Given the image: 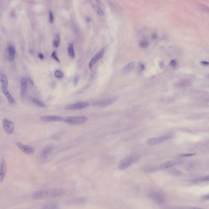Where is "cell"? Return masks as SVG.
Returning a JSON list of instances; mask_svg holds the SVG:
<instances>
[{
  "label": "cell",
  "instance_id": "2e32d148",
  "mask_svg": "<svg viewBox=\"0 0 209 209\" xmlns=\"http://www.w3.org/2000/svg\"><path fill=\"white\" fill-rule=\"evenodd\" d=\"M0 82L2 85V89H7L8 86V80L6 75L3 73L0 72Z\"/></svg>",
  "mask_w": 209,
  "mask_h": 209
},
{
  "label": "cell",
  "instance_id": "d6986e66",
  "mask_svg": "<svg viewBox=\"0 0 209 209\" xmlns=\"http://www.w3.org/2000/svg\"><path fill=\"white\" fill-rule=\"evenodd\" d=\"M8 52L9 57L10 60L11 61H13L14 60L16 52L15 47L12 46H9L8 47Z\"/></svg>",
  "mask_w": 209,
  "mask_h": 209
},
{
  "label": "cell",
  "instance_id": "e0dca14e",
  "mask_svg": "<svg viewBox=\"0 0 209 209\" xmlns=\"http://www.w3.org/2000/svg\"><path fill=\"white\" fill-rule=\"evenodd\" d=\"M134 62H131L128 63L123 68L122 70V73L124 74V75L129 73L134 69Z\"/></svg>",
  "mask_w": 209,
  "mask_h": 209
},
{
  "label": "cell",
  "instance_id": "4fadbf2b",
  "mask_svg": "<svg viewBox=\"0 0 209 209\" xmlns=\"http://www.w3.org/2000/svg\"><path fill=\"white\" fill-rule=\"evenodd\" d=\"M41 121L45 122H50L63 121V117L57 116H45L41 117Z\"/></svg>",
  "mask_w": 209,
  "mask_h": 209
},
{
  "label": "cell",
  "instance_id": "6da1fadb",
  "mask_svg": "<svg viewBox=\"0 0 209 209\" xmlns=\"http://www.w3.org/2000/svg\"><path fill=\"white\" fill-rule=\"evenodd\" d=\"M66 192V189L61 188L43 189L34 192L32 194V197L35 200L49 199L61 196Z\"/></svg>",
  "mask_w": 209,
  "mask_h": 209
},
{
  "label": "cell",
  "instance_id": "83f0119b",
  "mask_svg": "<svg viewBox=\"0 0 209 209\" xmlns=\"http://www.w3.org/2000/svg\"><path fill=\"white\" fill-rule=\"evenodd\" d=\"M51 58L55 59L56 61L60 62V60H59V58L58 57L56 51H55L52 52L51 55Z\"/></svg>",
  "mask_w": 209,
  "mask_h": 209
},
{
  "label": "cell",
  "instance_id": "7c38bea8",
  "mask_svg": "<svg viewBox=\"0 0 209 209\" xmlns=\"http://www.w3.org/2000/svg\"><path fill=\"white\" fill-rule=\"evenodd\" d=\"M104 52H105V51H104V49L100 50L92 58L89 63V67L90 69H92V67L97 63L98 61L104 56Z\"/></svg>",
  "mask_w": 209,
  "mask_h": 209
},
{
  "label": "cell",
  "instance_id": "52a82bcc",
  "mask_svg": "<svg viewBox=\"0 0 209 209\" xmlns=\"http://www.w3.org/2000/svg\"><path fill=\"white\" fill-rule=\"evenodd\" d=\"M4 130L7 134L10 135L14 133L15 125L13 122L7 119H4L2 122Z\"/></svg>",
  "mask_w": 209,
  "mask_h": 209
},
{
  "label": "cell",
  "instance_id": "f546056e",
  "mask_svg": "<svg viewBox=\"0 0 209 209\" xmlns=\"http://www.w3.org/2000/svg\"><path fill=\"white\" fill-rule=\"evenodd\" d=\"M49 21L50 23H52L53 22H54V17L53 13V12L51 10H50L49 12Z\"/></svg>",
  "mask_w": 209,
  "mask_h": 209
},
{
  "label": "cell",
  "instance_id": "d6a6232c",
  "mask_svg": "<svg viewBox=\"0 0 209 209\" xmlns=\"http://www.w3.org/2000/svg\"><path fill=\"white\" fill-rule=\"evenodd\" d=\"M79 76H76V77H75L74 80V85H77L78 83H79Z\"/></svg>",
  "mask_w": 209,
  "mask_h": 209
},
{
  "label": "cell",
  "instance_id": "74e56055",
  "mask_svg": "<svg viewBox=\"0 0 209 209\" xmlns=\"http://www.w3.org/2000/svg\"><path fill=\"white\" fill-rule=\"evenodd\" d=\"M202 63L204 66H208L209 64L208 62L207 61H202Z\"/></svg>",
  "mask_w": 209,
  "mask_h": 209
},
{
  "label": "cell",
  "instance_id": "484cf974",
  "mask_svg": "<svg viewBox=\"0 0 209 209\" xmlns=\"http://www.w3.org/2000/svg\"><path fill=\"white\" fill-rule=\"evenodd\" d=\"M55 76L56 77L61 79L64 77V74L60 70H57L55 72Z\"/></svg>",
  "mask_w": 209,
  "mask_h": 209
},
{
  "label": "cell",
  "instance_id": "277c9868",
  "mask_svg": "<svg viewBox=\"0 0 209 209\" xmlns=\"http://www.w3.org/2000/svg\"><path fill=\"white\" fill-rule=\"evenodd\" d=\"M88 118L85 116H69L63 118V122L72 125H80L86 122Z\"/></svg>",
  "mask_w": 209,
  "mask_h": 209
},
{
  "label": "cell",
  "instance_id": "7402d4cb",
  "mask_svg": "<svg viewBox=\"0 0 209 209\" xmlns=\"http://www.w3.org/2000/svg\"><path fill=\"white\" fill-rule=\"evenodd\" d=\"M32 102L34 103V104H36L38 106L41 107V108H46L47 107L44 103L39 100V99L33 98L32 99Z\"/></svg>",
  "mask_w": 209,
  "mask_h": 209
},
{
  "label": "cell",
  "instance_id": "44dd1931",
  "mask_svg": "<svg viewBox=\"0 0 209 209\" xmlns=\"http://www.w3.org/2000/svg\"><path fill=\"white\" fill-rule=\"evenodd\" d=\"M67 51L69 56L70 57L73 58L75 56V51L74 50V45L72 43H70L67 48Z\"/></svg>",
  "mask_w": 209,
  "mask_h": 209
},
{
  "label": "cell",
  "instance_id": "3957f363",
  "mask_svg": "<svg viewBox=\"0 0 209 209\" xmlns=\"http://www.w3.org/2000/svg\"><path fill=\"white\" fill-rule=\"evenodd\" d=\"M173 137H174L173 134H167L161 136V137L149 139L146 141V144L149 146H154L170 140L173 138Z\"/></svg>",
  "mask_w": 209,
  "mask_h": 209
},
{
  "label": "cell",
  "instance_id": "9c48e42d",
  "mask_svg": "<svg viewBox=\"0 0 209 209\" xmlns=\"http://www.w3.org/2000/svg\"><path fill=\"white\" fill-rule=\"evenodd\" d=\"M90 105V103L86 102H79L73 104H67L65 106V109L68 110H79L86 108Z\"/></svg>",
  "mask_w": 209,
  "mask_h": 209
},
{
  "label": "cell",
  "instance_id": "ffe728a7",
  "mask_svg": "<svg viewBox=\"0 0 209 209\" xmlns=\"http://www.w3.org/2000/svg\"><path fill=\"white\" fill-rule=\"evenodd\" d=\"M42 209H59V207L57 204L50 203L45 205Z\"/></svg>",
  "mask_w": 209,
  "mask_h": 209
},
{
  "label": "cell",
  "instance_id": "8d00e7d4",
  "mask_svg": "<svg viewBox=\"0 0 209 209\" xmlns=\"http://www.w3.org/2000/svg\"><path fill=\"white\" fill-rule=\"evenodd\" d=\"M85 19L86 22H90V21H91V18L90 17H86Z\"/></svg>",
  "mask_w": 209,
  "mask_h": 209
},
{
  "label": "cell",
  "instance_id": "7a4b0ae2",
  "mask_svg": "<svg viewBox=\"0 0 209 209\" xmlns=\"http://www.w3.org/2000/svg\"><path fill=\"white\" fill-rule=\"evenodd\" d=\"M139 159V157L138 156L134 155L129 156L122 159L119 162L118 165V168L119 170H124L128 168L134 164Z\"/></svg>",
  "mask_w": 209,
  "mask_h": 209
},
{
  "label": "cell",
  "instance_id": "836d02e7",
  "mask_svg": "<svg viewBox=\"0 0 209 209\" xmlns=\"http://www.w3.org/2000/svg\"><path fill=\"white\" fill-rule=\"evenodd\" d=\"M170 65L172 67H175L177 66V62L175 60H172L170 62Z\"/></svg>",
  "mask_w": 209,
  "mask_h": 209
},
{
  "label": "cell",
  "instance_id": "f1b7e54d",
  "mask_svg": "<svg viewBox=\"0 0 209 209\" xmlns=\"http://www.w3.org/2000/svg\"><path fill=\"white\" fill-rule=\"evenodd\" d=\"M149 46L148 42L146 41H143L140 43V46L142 48H145Z\"/></svg>",
  "mask_w": 209,
  "mask_h": 209
},
{
  "label": "cell",
  "instance_id": "603a6c76",
  "mask_svg": "<svg viewBox=\"0 0 209 209\" xmlns=\"http://www.w3.org/2000/svg\"><path fill=\"white\" fill-rule=\"evenodd\" d=\"M209 180V176L207 175L206 176L200 177V178H196L193 180L192 182H195V183H199V182H208Z\"/></svg>",
  "mask_w": 209,
  "mask_h": 209
},
{
  "label": "cell",
  "instance_id": "cb8c5ba5",
  "mask_svg": "<svg viewBox=\"0 0 209 209\" xmlns=\"http://www.w3.org/2000/svg\"><path fill=\"white\" fill-rule=\"evenodd\" d=\"M61 42L60 35L59 34H57L55 35V39L53 41V46L54 47L57 48L59 47Z\"/></svg>",
  "mask_w": 209,
  "mask_h": 209
},
{
  "label": "cell",
  "instance_id": "f35d334b",
  "mask_svg": "<svg viewBox=\"0 0 209 209\" xmlns=\"http://www.w3.org/2000/svg\"><path fill=\"white\" fill-rule=\"evenodd\" d=\"M203 199L204 200H208L209 199V195L205 196L203 197Z\"/></svg>",
  "mask_w": 209,
  "mask_h": 209
},
{
  "label": "cell",
  "instance_id": "4316f807",
  "mask_svg": "<svg viewBox=\"0 0 209 209\" xmlns=\"http://www.w3.org/2000/svg\"><path fill=\"white\" fill-rule=\"evenodd\" d=\"M169 172L171 174L177 176L181 175L182 174V173L179 171L174 169H171V170H169Z\"/></svg>",
  "mask_w": 209,
  "mask_h": 209
},
{
  "label": "cell",
  "instance_id": "9a60e30c",
  "mask_svg": "<svg viewBox=\"0 0 209 209\" xmlns=\"http://www.w3.org/2000/svg\"><path fill=\"white\" fill-rule=\"evenodd\" d=\"M53 149L54 147L52 145H48L46 147L41 153V157L43 158H47L52 153Z\"/></svg>",
  "mask_w": 209,
  "mask_h": 209
},
{
  "label": "cell",
  "instance_id": "ba28073f",
  "mask_svg": "<svg viewBox=\"0 0 209 209\" xmlns=\"http://www.w3.org/2000/svg\"><path fill=\"white\" fill-rule=\"evenodd\" d=\"M16 145L18 148L25 154L32 155L35 153V149L34 146L25 145L19 142H17Z\"/></svg>",
  "mask_w": 209,
  "mask_h": 209
},
{
  "label": "cell",
  "instance_id": "8992f818",
  "mask_svg": "<svg viewBox=\"0 0 209 209\" xmlns=\"http://www.w3.org/2000/svg\"><path fill=\"white\" fill-rule=\"evenodd\" d=\"M119 98V96H111L96 101L95 103V105L99 107L108 106L116 102Z\"/></svg>",
  "mask_w": 209,
  "mask_h": 209
},
{
  "label": "cell",
  "instance_id": "5bb4252c",
  "mask_svg": "<svg viewBox=\"0 0 209 209\" xmlns=\"http://www.w3.org/2000/svg\"><path fill=\"white\" fill-rule=\"evenodd\" d=\"M20 81L21 95L22 96H24L27 91L28 82L27 78L26 77L21 78Z\"/></svg>",
  "mask_w": 209,
  "mask_h": 209
},
{
  "label": "cell",
  "instance_id": "1f68e13d",
  "mask_svg": "<svg viewBox=\"0 0 209 209\" xmlns=\"http://www.w3.org/2000/svg\"><path fill=\"white\" fill-rule=\"evenodd\" d=\"M97 14L99 16L102 17L104 15V12L101 8H99L97 10Z\"/></svg>",
  "mask_w": 209,
  "mask_h": 209
},
{
  "label": "cell",
  "instance_id": "8fae6325",
  "mask_svg": "<svg viewBox=\"0 0 209 209\" xmlns=\"http://www.w3.org/2000/svg\"><path fill=\"white\" fill-rule=\"evenodd\" d=\"M176 164V163L174 161H169V162L165 163L162 164L159 166L157 167H154L149 169V171H154L158 170H165V169L170 168L174 166Z\"/></svg>",
  "mask_w": 209,
  "mask_h": 209
},
{
  "label": "cell",
  "instance_id": "30bf717a",
  "mask_svg": "<svg viewBox=\"0 0 209 209\" xmlns=\"http://www.w3.org/2000/svg\"><path fill=\"white\" fill-rule=\"evenodd\" d=\"M7 163L4 158H1L0 159V182L4 179L7 172Z\"/></svg>",
  "mask_w": 209,
  "mask_h": 209
},
{
  "label": "cell",
  "instance_id": "ac0fdd59",
  "mask_svg": "<svg viewBox=\"0 0 209 209\" xmlns=\"http://www.w3.org/2000/svg\"><path fill=\"white\" fill-rule=\"evenodd\" d=\"M2 91L4 95L7 99L9 103L11 104H14L15 103V100L9 92L7 89H2Z\"/></svg>",
  "mask_w": 209,
  "mask_h": 209
},
{
  "label": "cell",
  "instance_id": "d590c367",
  "mask_svg": "<svg viewBox=\"0 0 209 209\" xmlns=\"http://www.w3.org/2000/svg\"><path fill=\"white\" fill-rule=\"evenodd\" d=\"M38 57H39V59H41V60H43L44 58V55H43V54L41 53H39L38 54Z\"/></svg>",
  "mask_w": 209,
  "mask_h": 209
},
{
  "label": "cell",
  "instance_id": "e575fe53",
  "mask_svg": "<svg viewBox=\"0 0 209 209\" xmlns=\"http://www.w3.org/2000/svg\"><path fill=\"white\" fill-rule=\"evenodd\" d=\"M27 82H28L30 84L32 85H34V82H33L32 79L31 78L28 77L27 78Z\"/></svg>",
  "mask_w": 209,
  "mask_h": 209
},
{
  "label": "cell",
  "instance_id": "d4e9b609",
  "mask_svg": "<svg viewBox=\"0 0 209 209\" xmlns=\"http://www.w3.org/2000/svg\"><path fill=\"white\" fill-rule=\"evenodd\" d=\"M190 84V81L187 80L186 79H183L180 80L179 82L177 83V86L181 87H186L188 86Z\"/></svg>",
  "mask_w": 209,
  "mask_h": 209
},
{
  "label": "cell",
  "instance_id": "4dcf8cb0",
  "mask_svg": "<svg viewBox=\"0 0 209 209\" xmlns=\"http://www.w3.org/2000/svg\"><path fill=\"white\" fill-rule=\"evenodd\" d=\"M195 155H196V154H195V153H190V154H180L179 156L180 157H189Z\"/></svg>",
  "mask_w": 209,
  "mask_h": 209
},
{
  "label": "cell",
  "instance_id": "5b68a950",
  "mask_svg": "<svg viewBox=\"0 0 209 209\" xmlns=\"http://www.w3.org/2000/svg\"><path fill=\"white\" fill-rule=\"evenodd\" d=\"M149 197L154 203L163 204L165 202V195L162 193L156 190H152L149 193Z\"/></svg>",
  "mask_w": 209,
  "mask_h": 209
}]
</instances>
